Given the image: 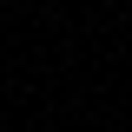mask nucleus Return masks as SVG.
Returning <instances> with one entry per match:
<instances>
[]
</instances>
